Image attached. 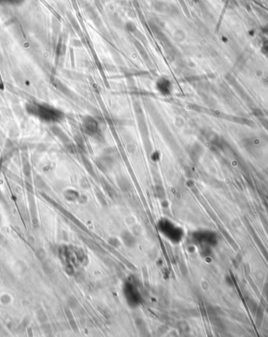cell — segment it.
Instances as JSON below:
<instances>
[{"instance_id":"2","label":"cell","mask_w":268,"mask_h":337,"mask_svg":"<svg viewBox=\"0 0 268 337\" xmlns=\"http://www.w3.org/2000/svg\"><path fill=\"white\" fill-rule=\"evenodd\" d=\"M157 87H158V91H160V93L163 94H170L171 84L165 79L160 80L158 81Z\"/></svg>"},{"instance_id":"9","label":"cell","mask_w":268,"mask_h":337,"mask_svg":"<svg viewBox=\"0 0 268 337\" xmlns=\"http://www.w3.org/2000/svg\"><path fill=\"white\" fill-rule=\"evenodd\" d=\"M68 304H69L70 307H71V308H75L77 306V301L74 298H71L68 300Z\"/></svg>"},{"instance_id":"8","label":"cell","mask_w":268,"mask_h":337,"mask_svg":"<svg viewBox=\"0 0 268 337\" xmlns=\"http://www.w3.org/2000/svg\"><path fill=\"white\" fill-rule=\"evenodd\" d=\"M108 243L113 247H118V245L120 244L118 240L116 238H110V240H108Z\"/></svg>"},{"instance_id":"4","label":"cell","mask_w":268,"mask_h":337,"mask_svg":"<svg viewBox=\"0 0 268 337\" xmlns=\"http://www.w3.org/2000/svg\"><path fill=\"white\" fill-rule=\"evenodd\" d=\"M136 323V325H137L138 329L140 330V332H142V333H143L144 331H147L145 323L143 322V321H142L141 319H137Z\"/></svg>"},{"instance_id":"10","label":"cell","mask_w":268,"mask_h":337,"mask_svg":"<svg viewBox=\"0 0 268 337\" xmlns=\"http://www.w3.org/2000/svg\"><path fill=\"white\" fill-rule=\"evenodd\" d=\"M0 2H6L9 3H19L22 2V0H0Z\"/></svg>"},{"instance_id":"6","label":"cell","mask_w":268,"mask_h":337,"mask_svg":"<svg viewBox=\"0 0 268 337\" xmlns=\"http://www.w3.org/2000/svg\"><path fill=\"white\" fill-rule=\"evenodd\" d=\"M179 330L181 333H187L188 332V324L185 322H181L179 324Z\"/></svg>"},{"instance_id":"5","label":"cell","mask_w":268,"mask_h":337,"mask_svg":"<svg viewBox=\"0 0 268 337\" xmlns=\"http://www.w3.org/2000/svg\"><path fill=\"white\" fill-rule=\"evenodd\" d=\"M36 256L38 257V259L43 260L45 259V252L43 248H38L36 251Z\"/></svg>"},{"instance_id":"1","label":"cell","mask_w":268,"mask_h":337,"mask_svg":"<svg viewBox=\"0 0 268 337\" xmlns=\"http://www.w3.org/2000/svg\"><path fill=\"white\" fill-rule=\"evenodd\" d=\"M83 128L84 132L91 137H95L96 135H98V134L100 132L97 121L93 117H86L83 120Z\"/></svg>"},{"instance_id":"7","label":"cell","mask_w":268,"mask_h":337,"mask_svg":"<svg viewBox=\"0 0 268 337\" xmlns=\"http://www.w3.org/2000/svg\"><path fill=\"white\" fill-rule=\"evenodd\" d=\"M38 318L42 322H44L45 321H46V317H45V313L43 310H39V311L38 312Z\"/></svg>"},{"instance_id":"3","label":"cell","mask_w":268,"mask_h":337,"mask_svg":"<svg viewBox=\"0 0 268 337\" xmlns=\"http://www.w3.org/2000/svg\"><path fill=\"white\" fill-rule=\"evenodd\" d=\"M122 238L123 240L124 244L127 247H133L135 244V237L132 235V234L128 231L124 232L122 235Z\"/></svg>"}]
</instances>
